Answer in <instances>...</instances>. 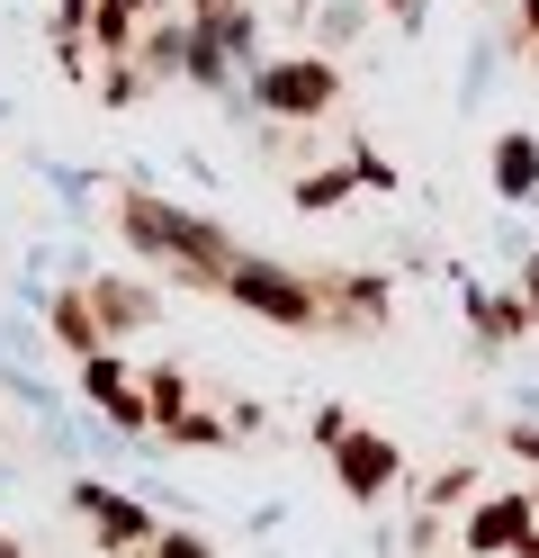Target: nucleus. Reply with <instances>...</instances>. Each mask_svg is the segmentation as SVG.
I'll return each instance as SVG.
<instances>
[{"mask_svg": "<svg viewBox=\"0 0 539 558\" xmlns=\"http://www.w3.org/2000/svg\"><path fill=\"white\" fill-rule=\"evenodd\" d=\"M252 109L323 126V118H333V63H323V54H279V63H261V73H252Z\"/></svg>", "mask_w": 539, "mask_h": 558, "instance_id": "nucleus-1", "label": "nucleus"}, {"mask_svg": "<svg viewBox=\"0 0 539 558\" xmlns=\"http://www.w3.org/2000/svg\"><path fill=\"white\" fill-rule=\"evenodd\" d=\"M225 289H234L243 306H261L270 325H297V333L323 316V289H306V279H287V270H270V262H234Z\"/></svg>", "mask_w": 539, "mask_h": 558, "instance_id": "nucleus-2", "label": "nucleus"}, {"mask_svg": "<svg viewBox=\"0 0 539 558\" xmlns=\"http://www.w3.org/2000/svg\"><path fill=\"white\" fill-rule=\"evenodd\" d=\"M82 397L108 414V424H154V405H144V388L126 378L118 352H90V361H82Z\"/></svg>", "mask_w": 539, "mask_h": 558, "instance_id": "nucleus-3", "label": "nucleus"}, {"mask_svg": "<svg viewBox=\"0 0 539 558\" xmlns=\"http://www.w3.org/2000/svg\"><path fill=\"white\" fill-rule=\"evenodd\" d=\"M522 541H530V496H486L467 513V558H503Z\"/></svg>", "mask_w": 539, "mask_h": 558, "instance_id": "nucleus-4", "label": "nucleus"}, {"mask_svg": "<svg viewBox=\"0 0 539 558\" xmlns=\"http://www.w3.org/2000/svg\"><path fill=\"white\" fill-rule=\"evenodd\" d=\"M333 450H342V486H351L359 505H378L387 486H395V469H405V460H395V441H378V433H351Z\"/></svg>", "mask_w": 539, "mask_h": 558, "instance_id": "nucleus-5", "label": "nucleus"}, {"mask_svg": "<svg viewBox=\"0 0 539 558\" xmlns=\"http://www.w3.org/2000/svg\"><path fill=\"white\" fill-rule=\"evenodd\" d=\"M82 513L99 522V541H108V549H144V541H154V522H144V505L108 496V486H82Z\"/></svg>", "mask_w": 539, "mask_h": 558, "instance_id": "nucleus-6", "label": "nucleus"}, {"mask_svg": "<svg viewBox=\"0 0 539 558\" xmlns=\"http://www.w3.org/2000/svg\"><path fill=\"white\" fill-rule=\"evenodd\" d=\"M90 316H99V333H135L144 316H154V298H144L135 279H99V289H90Z\"/></svg>", "mask_w": 539, "mask_h": 558, "instance_id": "nucleus-7", "label": "nucleus"}, {"mask_svg": "<svg viewBox=\"0 0 539 558\" xmlns=\"http://www.w3.org/2000/svg\"><path fill=\"white\" fill-rule=\"evenodd\" d=\"M494 190L503 198H530L539 190V145H530V135H503V145H494Z\"/></svg>", "mask_w": 539, "mask_h": 558, "instance_id": "nucleus-8", "label": "nucleus"}, {"mask_svg": "<svg viewBox=\"0 0 539 558\" xmlns=\"http://www.w3.org/2000/svg\"><path fill=\"white\" fill-rule=\"evenodd\" d=\"M54 333H63L82 361L99 352V316H90V289H63V298H54Z\"/></svg>", "mask_w": 539, "mask_h": 558, "instance_id": "nucleus-9", "label": "nucleus"}, {"mask_svg": "<svg viewBox=\"0 0 539 558\" xmlns=\"http://www.w3.org/2000/svg\"><path fill=\"white\" fill-rule=\"evenodd\" d=\"M351 198V171H297V207H342Z\"/></svg>", "mask_w": 539, "mask_h": 558, "instance_id": "nucleus-10", "label": "nucleus"}, {"mask_svg": "<svg viewBox=\"0 0 539 558\" xmlns=\"http://www.w3.org/2000/svg\"><path fill=\"white\" fill-rule=\"evenodd\" d=\"M154 558H207V541H189V532H154Z\"/></svg>", "mask_w": 539, "mask_h": 558, "instance_id": "nucleus-11", "label": "nucleus"}, {"mask_svg": "<svg viewBox=\"0 0 539 558\" xmlns=\"http://www.w3.org/2000/svg\"><path fill=\"white\" fill-rule=\"evenodd\" d=\"M171 433H180V441H216V433H225V424H216V414H198V405H189V414H180Z\"/></svg>", "mask_w": 539, "mask_h": 558, "instance_id": "nucleus-12", "label": "nucleus"}, {"mask_svg": "<svg viewBox=\"0 0 539 558\" xmlns=\"http://www.w3.org/2000/svg\"><path fill=\"white\" fill-rule=\"evenodd\" d=\"M522 46L539 54V0H522Z\"/></svg>", "mask_w": 539, "mask_h": 558, "instance_id": "nucleus-13", "label": "nucleus"}, {"mask_svg": "<svg viewBox=\"0 0 539 558\" xmlns=\"http://www.w3.org/2000/svg\"><path fill=\"white\" fill-rule=\"evenodd\" d=\"M513 450H522V460H539V424H513Z\"/></svg>", "mask_w": 539, "mask_h": 558, "instance_id": "nucleus-14", "label": "nucleus"}, {"mask_svg": "<svg viewBox=\"0 0 539 558\" xmlns=\"http://www.w3.org/2000/svg\"><path fill=\"white\" fill-rule=\"evenodd\" d=\"M513 558H539V522H530V541H522V549H513Z\"/></svg>", "mask_w": 539, "mask_h": 558, "instance_id": "nucleus-15", "label": "nucleus"}, {"mask_svg": "<svg viewBox=\"0 0 539 558\" xmlns=\"http://www.w3.org/2000/svg\"><path fill=\"white\" fill-rule=\"evenodd\" d=\"M530 522H539V486H530Z\"/></svg>", "mask_w": 539, "mask_h": 558, "instance_id": "nucleus-16", "label": "nucleus"}, {"mask_svg": "<svg viewBox=\"0 0 539 558\" xmlns=\"http://www.w3.org/2000/svg\"><path fill=\"white\" fill-rule=\"evenodd\" d=\"M0 558H19V549H10V541H0Z\"/></svg>", "mask_w": 539, "mask_h": 558, "instance_id": "nucleus-17", "label": "nucleus"}]
</instances>
